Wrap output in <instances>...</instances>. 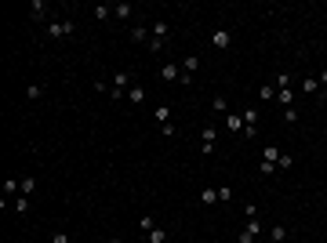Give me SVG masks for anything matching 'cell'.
<instances>
[{"mask_svg": "<svg viewBox=\"0 0 327 243\" xmlns=\"http://www.w3.org/2000/svg\"><path fill=\"white\" fill-rule=\"evenodd\" d=\"M127 91H131V73H127V69H120L117 77H113V87H109V98H127Z\"/></svg>", "mask_w": 327, "mask_h": 243, "instance_id": "6da1fadb", "label": "cell"}, {"mask_svg": "<svg viewBox=\"0 0 327 243\" xmlns=\"http://www.w3.org/2000/svg\"><path fill=\"white\" fill-rule=\"evenodd\" d=\"M276 167H280V149H276V145H266V153H262V167H258V171H262V174H273Z\"/></svg>", "mask_w": 327, "mask_h": 243, "instance_id": "7a4b0ae2", "label": "cell"}, {"mask_svg": "<svg viewBox=\"0 0 327 243\" xmlns=\"http://www.w3.org/2000/svg\"><path fill=\"white\" fill-rule=\"evenodd\" d=\"M48 33L55 36V40H62V36H73V22H69V18H65V22H62V18H51V22H48Z\"/></svg>", "mask_w": 327, "mask_h": 243, "instance_id": "3957f363", "label": "cell"}, {"mask_svg": "<svg viewBox=\"0 0 327 243\" xmlns=\"http://www.w3.org/2000/svg\"><path fill=\"white\" fill-rule=\"evenodd\" d=\"M153 113H156V124H160V131H164L167 138H171V135H175V124H171V109H167V106H156Z\"/></svg>", "mask_w": 327, "mask_h": 243, "instance_id": "277c9868", "label": "cell"}, {"mask_svg": "<svg viewBox=\"0 0 327 243\" xmlns=\"http://www.w3.org/2000/svg\"><path fill=\"white\" fill-rule=\"evenodd\" d=\"M214 142H218V127H204V131H200V153H208V156H211Z\"/></svg>", "mask_w": 327, "mask_h": 243, "instance_id": "5b68a950", "label": "cell"}, {"mask_svg": "<svg viewBox=\"0 0 327 243\" xmlns=\"http://www.w3.org/2000/svg\"><path fill=\"white\" fill-rule=\"evenodd\" d=\"M255 131H258V109H244V135L255 138Z\"/></svg>", "mask_w": 327, "mask_h": 243, "instance_id": "8992f818", "label": "cell"}, {"mask_svg": "<svg viewBox=\"0 0 327 243\" xmlns=\"http://www.w3.org/2000/svg\"><path fill=\"white\" fill-rule=\"evenodd\" d=\"M233 44V36H229V29H214L211 33V48H218V51H226Z\"/></svg>", "mask_w": 327, "mask_h": 243, "instance_id": "52a82bcc", "label": "cell"}, {"mask_svg": "<svg viewBox=\"0 0 327 243\" xmlns=\"http://www.w3.org/2000/svg\"><path fill=\"white\" fill-rule=\"evenodd\" d=\"M30 18L33 22H44V18H48V4H44V0H33L30 4Z\"/></svg>", "mask_w": 327, "mask_h": 243, "instance_id": "ba28073f", "label": "cell"}, {"mask_svg": "<svg viewBox=\"0 0 327 243\" xmlns=\"http://www.w3.org/2000/svg\"><path fill=\"white\" fill-rule=\"evenodd\" d=\"M160 80H167V83H171V80H182V69H178L175 62H167V65H160Z\"/></svg>", "mask_w": 327, "mask_h": 243, "instance_id": "9c48e42d", "label": "cell"}, {"mask_svg": "<svg viewBox=\"0 0 327 243\" xmlns=\"http://www.w3.org/2000/svg\"><path fill=\"white\" fill-rule=\"evenodd\" d=\"M127 102H131V106H142V102H146V87H142V83H131Z\"/></svg>", "mask_w": 327, "mask_h": 243, "instance_id": "30bf717a", "label": "cell"}, {"mask_svg": "<svg viewBox=\"0 0 327 243\" xmlns=\"http://www.w3.org/2000/svg\"><path fill=\"white\" fill-rule=\"evenodd\" d=\"M276 102H280L284 109H291V106H295V91H291V87H280V91H276Z\"/></svg>", "mask_w": 327, "mask_h": 243, "instance_id": "8fae6325", "label": "cell"}, {"mask_svg": "<svg viewBox=\"0 0 327 243\" xmlns=\"http://www.w3.org/2000/svg\"><path fill=\"white\" fill-rule=\"evenodd\" d=\"M131 15H135V7H131V4H117L113 7V18H120V22H127Z\"/></svg>", "mask_w": 327, "mask_h": 243, "instance_id": "7c38bea8", "label": "cell"}, {"mask_svg": "<svg viewBox=\"0 0 327 243\" xmlns=\"http://www.w3.org/2000/svg\"><path fill=\"white\" fill-rule=\"evenodd\" d=\"M167 33H171V26H167L164 18H156V22H153V36H156V40H164Z\"/></svg>", "mask_w": 327, "mask_h": 243, "instance_id": "4fadbf2b", "label": "cell"}, {"mask_svg": "<svg viewBox=\"0 0 327 243\" xmlns=\"http://www.w3.org/2000/svg\"><path fill=\"white\" fill-rule=\"evenodd\" d=\"M18 192H22V182H11V178H7V182H4V203H7V196H18Z\"/></svg>", "mask_w": 327, "mask_h": 243, "instance_id": "5bb4252c", "label": "cell"}, {"mask_svg": "<svg viewBox=\"0 0 327 243\" xmlns=\"http://www.w3.org/2000/svg\"><path fill=\"white\" fill-rule=\"evenodd\" d=\"M193 69H200V54H189V58H185V65H182L185 77H193Z\"/></svg>", "mask_w": 327, "mask_h": 243, "instance_id": "9a60e30c", "label": "cell"}, {"mask_svg": "<svg viewBox=\"0 0 327 243\" xmlns=\"http://www.w3.org/2000/svg\"><path fill=\"white\" fill-rule=\"evenodd\" d=\"M226 127L229 131H244V120H240L237 113H226Z\"/></svg>", "mask_w": 327, "mask_h": 243, "instance_id": "2e32d148", "label": "cell"}, {"mask_svg": "<svg viewBox=\"0 0 327 243\" xmlns=\"http://www.w3.org/2000/svg\"><path fill=\"white\" fill-rule=\"evenodd\" d=\"M269 236H273L276 243H287V229L284 225H273V229H269Z\"/></svg>", "mask_w": 327, "mask_h": 243, "instance_id": "e0dca14e", "label": "cell"}, {"mask_svg": "<svg viewBox=\"0 0 327 243\" xmlns=\"http://www.w3.org/2000/svg\"><path fill=\"white\" fill-rule=\"evenodd\" d=\"M273 87H291V73H276V80H273Z\"/></svg>", "mask_w": 327, "mask_h": 243, "instance_id": "ac0fdd59", "label": "cell"}, {"mask_svg": "<svg viewBox=\"0 0 327 243\" xmlns=\"http://www.w3.org/2000/svg\"><path fill=\"white\" fill-rule=\"evenodd\" d=\"M95 18L102 22V18H113V7H106V4H95Z\"/></svg>", "mask_w": 327, "mask_h": 243, "instance_id": "d6986e66", "label": "cell"}, {"mask_svg": "<svg viewBox=\"0 0 327 243\" xmlns=\"http://www.w3.org/2000/svg\"><path fill=\"white\" fill-rule=\"evenodd\" d=\"M149 243H167V229H153L149 232Z\"/></svg>", "mask_w": 327, "mask_h": 243, "instance_id": "ffe728a7", "label": "cell"}, {"mask_svg": "<svg viewBox=\"0 0 327 243\" xmlns=\"http://www.w3.org/2000/svg\"><path fill=\"white\" fill-rule=\"evenodd\" d=\"M258 98H276V87H273V83H262V87H258Z\"/></svg>", "mask_w": 327, "mask_h": 243, "instance_id": "44dd1931", "label": "cell"}, {"mask_svg": "<svg viewBox=\"0 0 327 243\" xmlns=\"http://www.w3.org/2000/svg\"><path fill=\"white\" fill-rule=\"evenodd\" d=\"M200 200H204V203H218V189H204Z\"/></svg>", "mask_w": 327, "mask_h": 243, "instance_id": "7402d4cb", "label": "cell"}, {"mask_svg": "<svg viewBox=\"0 0 327 243\" xmlns=\"http://www.w3.org/2000/svg\"><path fill=\"white\" fill-rule=\"evenodd\" d=\"M138 229H142V232H153L156 225H153V218H149V214H142V218H138Z\"/></svg>", "mask_w": 327, "mask_h": 243, "instance_id": "603a6c76", "label": "cell"}, {"mask_svg": "<svg viewBox=\"0 0 327 243\" xmlns=\"http://www.w3.org/2000/svg\"><path fill=\"white\" fill-rule=\"evenodd\" d=\"M233 200V189L229 185H218V203H229Z\"/></svg>", "mask_w": 327, "mask_h": 243, "instance_id": "cb8c5ba5", "label": "cell"}, {"mask_svg": "<svg viewBox=\"0 0 327 243\" xmlns=\"http://www.w3.org/2000/svg\"><path fill=\"white\" fill-rule=\"evenodd\" d=\"M33 189H36V178H26V182H22V192H18V196H33Z\"/></svg>", "mask_w": 327, "mask_h": 243, "instance_id": "d4e9b609", "label": "cell"}, {"mask_svg": "<svg viewBox=\"0 0 327 243\" xmlns=\"http://www.w3.org/2000/svg\"><path fill=\"white\" fill-rule=\"evenodd\" d=\"M15 211H18V214L30 211V196H18V200H15Z\"/></svg>", "mask_w": 327, "mask_h": 243, "instance_id": "484cf974", "label": "cell"}, {"mask_svg": "<svg viewBox=\"0 0 327 243\" xmlns=\"http://www.w3.org/2000/svg\"><path fill=\"white\" fill-rule=\"evenodd\" d=\"M146 36H149L146 26H135V29H131V40H146Z\"/></svg>", "mask_w": 327, "mask_h": 243, "instance_id": "4316f807", "label": "cell"}, {"mask_svg": "<svg viewBox=\"0 0 327 243\" xmlns=\"http://www.w3.org/2000/svg\"><path fill=\"white\" fill-rule=\"evenodd\" d=\"M316 87H320V80H316V77H309V80H305V83H302V91H305V95H313V91H316Z\"/></svg>", "mask_w": 327, "mask_h": 243, "instance_id": "83f0119b", "label": "cell"}, {"mask_svg": "<svg viewBox=\"0 0 327 243\" xmlns=\"http://www.w3.org/2000/svg\"><path fill=\"white\" fill-rule=\"evenodd\" d=\"M211 106L218 109V113H229V102H226V98H211Z\"/></svg>", "mask_w": 327, "mask_h": 243, "instance_id": "f1b7e54d", "label": "cell"}, {"mask_svg": "<svg viewBox=\"0 0 327 243\" xmlns=\"http://www.w3.org/2000/svg\"><path fill=\"white\" fill-rule=\"evenodd\" d=\"M26 95H30V98H40L44 87H40V83H30V87H26Z\"/></svg>", "mask_w": 327, "mask_h": 243, "instance_id": "f546056e", "label": "cell"}, {"mask_svg": "<svg viewBox=\"0 0 327 243\" xmlns=\"http://www.w3.org/2000/svg\"><path fill=\"white\" fill-rule=\"evenodd\" d=\"M284 120H287V124H298V109H295V106L284 109Z\"/></svg>", "mask_w": 327, "mask_h": 243, "instance_id": "4dcf8cb0", "label": "cell"}, {"mask_svg": "<svg viewBox=\"0 0 327 243\" xmlns=\"http://www.w3.org/2000/svg\"><path fill=\"white\" fill-rule=\"evenodd\" d=\"M247 232H255V236H258V232H262V221H258V218H247Z\"/></svg>", "mask_w": 327, "mask_h": 243, "instance_id": "1f68e13d", "label": "cell"}, {"mask_svg": "<svg viewBox=\"0 0 327 243\" xmlns=\"http://www.w3.org/2000/svg\"><path fill=\"white\" fill-rule=\"evenodd\" d=\"M146 48H149V51H153V54H156V51H160V48H164V40H156V36H153V40H146Z\"/></svg>", "mask_w": 327, "mask_h": 243, "instance_id": "d6a6232c", "label": "cell"}, {"mask_svg": "<svg viewBox=\"0 0 327 243\" xmlns=\"http://www.w3.org/2000/svg\"><path fill=\"white\" fill-rule=\"evenodd\" d=\"M255 240H258V236H255V232H247V229H244V232H240V243H255Z\"/></svg>", "mask_w": 327, "mask_h": 243, "instance_id": "836d02e7", "label": "cell"}, {"mask_svg": "<svg viewBox=\"0 0 327 243\" xmlns=\"http://www.w3.org/2000/svg\"><path fill=\"white\" fill-rule=\"evenodd\" d=\"M51 243H69V236H65V232H55V236H51Z\"/></svg>", "mask_w": 327, "mask_h": 243, "instance_id": "e575fe53", "label": "cell"}, {"mask_svg": "<svg viewBox=\"0 0 327 243\" xmlns=\"http://www.w3.org/2000/svg\"><path fill=\"white\" fill-rule=\"evenodd\" d=\"M316 80H320V83H327V69H324V73H320V77H316Z\"/></svg>", "mask_w": 327, "mask_h": 243, "instance_id": "d590c367", "label": "cell"}, {"mask_svg": "<svg viewBox=\"0 0 327 243\" xmlns=\"http://www.w3.org/2000/svg\"><path fill=\"white\" fill-rule=\"evenodd\" d=\"M106 243H120V240H117V236H113V240H106Z\"/></svg>", "mask_w": 327, "mask_h": 243, "instance_id": "8d00e7d4", "label": "cell"}]
</instances>
